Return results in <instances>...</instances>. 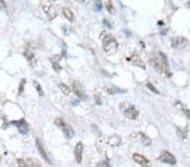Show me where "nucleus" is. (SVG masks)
Masks as SVG:
<instances>
[{
    "label": "nucleus",
    "mask_w": 190,
    "mask_h": 167,
    "mask_svg": "<svg viewBox=\"0 0 190 167\" xmlns=\"http://www.w3.org/2000/svg\"><path fill=\"white\" fill-rule=\"evenodd\" d=\"M100 38L102 41V46L104 52L108 55H113L117 52L118 44L116 39L110 33L106 31H103L101 33Z\"/></svg>",
    "instance_id": "obj_1"
},
{
    "label": "nucleus",
    "mask_w": 190,
    "mask_h": 167,
    "mask_svg": "<svg viewBox=\"0 0 190 167\" xmlns=\"http://www.w3.org/2000/svg\"><path fill=\"white\" fill-rule=\"evenodd\" d=\"M159 57H155L150 59V63L154 67V68L157 70L160 74H164L167 75V77L171 76L170 69L168 66L167 57L164 53L159 52Z\"/></svg>",
    "instance_id": "obj_2"
},
{
    "label": "nucleus",
    "mask_w": 190,
    "mask_h": 167,
    "mask_svg": "<svg viewBox=\"0 0 190 167\" xmlns=\"http://www.w3.org/2000/svg\"><path fill=\"white\" fill-rule=\"evenodd\" d=\"M41 6L42 7V10L45 12V14H46L47 19L52 21L55 17L57 16V13L53 6V4L51 3V2L49 1H42L41 2Z\"/></svg>",
    "instance_id": "obj_3"
},
{
    "label": "nucleus",
    "mask_w": 190,
    "mask_h": 167,
    "mask_svg": "<svg viewBox=\"0 0 190 167\" xmlns=\"http://www.w3.org/2000/svg\"><path fill=\"white\" fill-rule=\"evenodd\" d=\"M188 39L183 36H177L172 39V46L176 49L185 48L188 45Z\"/></svg>",
    "instance_id": "obj_4"
},
{
    "label": "nucleus",
    "mask_w": 190,
    "mask_h": 167,
    "mask_svg": "<svg viewBox=\"0 0 190 167\" xmlns=\"http://www.w3.org/2000/svg\"><path fill=\"white\" fill-rule=\"evenodd\" d=\"M11 123L16 126L20 134L25 135L29 132V125L25 119H21L18 121H13Z\"/></svg>",
    "instance_id": "obj_5"
},
{
    "label": "nucleus",
    "mask_w": 190,
    "mask_h": 167,
    "mask_svg": "<svg viewBox=\"0 0 190 167\" xmlns=\"http://www.w3.org/2000/svg\"><path fill=\"white\" fill-rule=\"evenodd\" d=\"M159 160H161L163 163L172 165V166H173L177 163L176 158L173 156V155H172L171 153H169L167 151H164L161 155L159 156Z\"/></svg>",
    "instance_id": "obj_6"
},
{
    "label": "nucleus",
    "mask_w": 190,
    "mask_h": 167,
    "mask_svg": "<svg viewBox=\"0 0 190 167\" xmlns=\"http://www.w3.org/2000/svg\"><path fill=\"white\" fill-rule=\"evenodd\" d=\"M134 160L142 167H151V162L144 155L135 153L133 155Z\"/></svg>",
    "instance_id": "obj_7"
},
{
    "label": "nucleus",
    "mask_w": 190,
    "mask_h": 167,
    "mask_svg": "<svg viewBox=\"0 0 190 167\" xmlns=\"http://www.w3.org/2000/svg\"><path fill=\"white\" fill-rule=\"evenodd\" d=\"M124 113V116L128 118V119H131V120H135L137 119L138 116H139V111L134 107V106H129L128 107L125 108V110L123 111Z\"/></svg>",
    "instance_id": "obj_8"
},
{
    "label": "nucleus",
    "mask_w": 190,
    "mask_h": 167,
    "mask_svg": "<svg viewBox=\"0 0 190 167\" xmlns=\"http://www.w3.org/2000/svg\"><path fill=\"white\" fill-rule=\"evenodd\" d=\"M73 90H74V94L79 98H81V99H85L86 98V95L85 94L83 87L78 81H74V83H73Z\"/></svg>",
    "instance_id": "obj_9"
},
{
    "label": "nucleus",
    "mask_w": 190,
    "mask_h": 167,
    "mask_svg": "<svg viewBox=\"0 0 190 167\" xmlns=\"http://www.w3.org/2000/svg\"><path fill=\"white\" fill-rule=\"evenodd\" d=\"M83 149H84V145L81 142H79L76 145L74 148V155L76 162L80 164L82 161V155H83Z\"/></svg>",
    "instance_id": "obj_10"
},
{
    "label": "nucleus",
    "mask_w": 190,
    "mask_h": 167,
    "mask_svg": "<svg viewBox=\"0 0 190 167\" xmlns=\"http://www.w3.org/2000/svg\"><path fill=\"white\" fill-rule=\"evenodd\" d=\"M36 147H37V149H38V152H39V154L41 155V156L48 163V164H50V165H52L53 163H52V161H51V160L49 159V157L47 156L46 155V151H45V149H43V146L42 145V143H41V141L37 138L36 139Z\"/></svg>",
    "instance_id": "obj_11"
},
{
    "label": "nucleus",
    "mask_w": 190,
    "mask_h": 167,
    "mask_svg": "<svg viewBox=\"0 0 190 167\" xmlns=\"http://www.w3.org/2000/svg\"><path fill=\"white\" fill-rule=\"evenodd\" d=\"M62 130H63L64 134L65 137L67 138L68 139L72 138L74 136V134H75V132L73 130V128H72L68 124H67V123L62 127Z\"/></svg>",
    "instance_id": "obj_12"
},
{
    "label": "nucleus",
    "mask_w": 190,
    "mask_h": 167,
    "mask_svg": "<svg viewBox=\"0 0 190 167\" xmlns=\"http://www.w3.org/2000/svg\"><path fill=\"white\" fill-rule=\"evenodd\" d=\"M128 60H129V61L133 62V63L135 64L136 66H139V67H142L143 69H146V65H145V63H143V61H142V60L139 58V57L138 56L137 53L132 56L130 58H128Z\"/></svg>",
    "instance_id": "obj_13"
},
{
    "label": "nucleus",
    "mask_w": 190,
    "mask_h": 167,
    "mask_svg": "<svg viewBox=\"0 0 190 167\" xmlns=\"http://www.w3.org/2000/svg\"><path fill=\"white\" fill-rule=\"evenodd\" d=\"M25 56L26 57L27 60L29 61L30 64L32 66V67H35L36 65V59L35 57V54L31 51H27V52L25 53Z\"/></svg>",
    "instance_id": "obj_14"
},
{
    "label": "nucleus",
    "mask_w": 190,
    "mask_h": 167,
    "mask_svg": "<svg viewBox=\"0 0 190 167\" xmlns=\"http://www.w3.org/2000/svg\"><path fill=\"white\" fill-rule=\"evenodd\" d=\"M60 60V56L59 55H54L52 58H50V61L53 63V69H55L56 71H59L60 69H62V67L59 65L58 61Z\"/></svg>",
    "instance_id": "obj_15"
},
{
    "label": "nucleus",
    "mask_w": 190,
    "mask_h": 167,
    "mask_svg": "<svg viewBox=\"0 0 190 167\" xmlns=\"http://www.w3.org/2000/svg\"><path fill=\"white\" fill-rule=\"evenodd\" d=\"M63 14H64V15L65 16V18L67 19L68 21H70V22H73L74 21V14H73V12L71 11L69 9H68V8H63Z\"/></svg>",
    "instance_id": "obj_16"
},
{
    "label": "nucleus",
    "mask_w": 190,
    "mask_h": 167,
    "mask_svg": "<svg viewBox=\"0 0 190 167\" xmlns=\"http://www.w3.org/2000/svg\"><path fill=\"white\" fill-rule=\"evenodd\" d=\"M139 134L141 135V142L142 144L145 146H150L151 145V139L144 133H139Z\"/></svg>",
    "instance_id": "obj_17"
},
{
    "label": "nucleus",
    "mask_w": 190,
    "mask_h": 167,
    "mask_svg": "<svg viewBox=\"0 0 190 167\" xmlns=\"http://www.w3.org/2000/svg\"><path fill=\"white\" fill-rule=\"evenodd\" d=\"M33 85H34V87L36 88V91H37V93H38V95H39L40 96H43L44 92H43V89L42 88V85H41L36 80H34Z\"/></svg>",
    "instance_id": "obj_18"
},
{
    "label": "nucleus",
    "mask_w": 190,
    "mask_h": 167,
    "mask_svg": "<svg viewBox=\"0 0 190 167\" xmlns=\"http://www.w3.org/2000/svg\"><path fill=\"white\" fill-rule=\"evenodd\" d=\"M59 88L60 89L62 90V92L64 94V95H69V93H70V89H69V87L66 85H64V84H60L59 85Z\"/></svg>",
    "instance_id": "obj_19"
},
{
    "label": "nucleus",
    "mask_w": 190,
    "mask_h": 167,
    "mask_svg": "<svg viewBox=\"0 0 190 167\" xmlns=\"http://www.w3.org/2000/svg\"><path fill=\"white\" fill-rule=\"evenodd\" d=\"M107 91L111 95L116 94V93H125V92H127V90H125V89H118V88H110V89H107Z\"/></svg>",
    "instance_id": "obj_20"
},
{
    "label": "nucleus",
    "mask_w": 190,
    "mask_h": 167,
    "mask_svg": "<svg viewBox=\"0 0 190 167\" xmlns=\"http://www.w3.org/2000/svg\"><path fill=\"white\" fill-rule=\"evenodd\" d=\"M54 123L56 124L58 127H61V128H62V127H64L65 124H66V123H65V122H64V121L62 118H57L56 120L54 121Z\"/></svg>",
    "instance_id": "obj_21"
},
{
    "label": "nucleus",
    "mask_w": 190,
    "mask_h": 167,
    "mask_svg": "<svg viewBox=\"0 0 190 167\" xmlns=\"http://www.w3.org/2000/svg\"><path fill=\"white\" fill-rule=\"evenodd\" d=\"M106 6H107V10H108L109 13L112 14V13L114 12V8H113V5H112V2H110V1L107 2V3H106Z\"/></svg>",
    "instance_id": "obj_22"
},
{
    "label": "nucleus",
    "mask_w": 190,
    "mask_h": 167,
    "mask_svg": "<svg viewBox=\"0 0 190 167\" xmlns=\"http://www.w3.org/2000/svg\"><path fill=\"white\" fill-rule=\"evenodd\" d=\"M118 138V136H114L112 137L110 139H109V145H112V146H117V145H119V142H116V138Z\"/></svg>",
    "instance_id": "obj_23"
},
{
    "label": "nucleus",
    "mask_w": 190,
    "mask_h": 167,
    "mask_svg": "<svg viewBox=\"0 0 190 167\" xmlns=\"http://www.w3.org/2000/svg\"><path fill=\"white\" fill-rule=\"evenodd\" d=\"M146 86H147V88H148V89H150V90H151L152 92H154V93H156V94H159V91H158V90L155 88V86H154L152 84L148 83V84L146 85Z\"/></svg>",
    "instance_id": "obj_24"
},
{
    "label": "nucleus",
    "mask_w": 190,
    "mask_h": 167,
    "mask_svg": "<svg viewBox=\"0 0 190 167\" xmlns=\"http://www.w3.org/2000/svg\"><path fill=\"white\" fill-rule=\"evenodd\" d=\"M95 6H96V11H101L102 10V3L101 1H96L95 3Z\"/></svg>",
    "instance_id": "obj_25"
},
{
    "label": "nucleus",
    "mask_w": 190,
    "mask_h": 167,
    "mask_svg": "<svg viewBox=\"0 0 190 167\" xmlns=\"http://www.w3.org/2000/svg\"><path fill=\"white\" fill-rule=\"evenodd\" d=\"M31 167H42V166L38 160H31Z\"/></svg>",
    "instance_id": "obj_26"
},
{
    "label": "nucleus",
    "mask_w": 190,
    "mask_h": 167,
    "mask_svg": "<svg viewBox=\"0 0 190 167\" xmlns=\"http://www.w3.org/2000/svg\"><path fill=\"white\" fill-rule=\"evenodd\" d=\"M25 78H23L22 80H21V84H20L19 94H21V93H22V92H23V90H24V85H25Z\"/></svg>",
    "instance_id": "obj_27"
},
{
    "label": "nucleus",
    "mask_w": 190,
    "mask_h": 167,
    "mask_svg": "<svg viewBox=\"0 0 190 167\" xmlns=\"http://www.w3.org/2000/svg\"><path fill=\"white\" fill-rule=\"evenodd\" d=\"M17 162H18L19 167H26V163L24 161V160H22V159H18Z\"/></svg>",
    "instance_id": "obj_28"
},
{
    "label": "nucleus",
    "mask_w": 190,
    "mask_h": 167,
    "mask_svg": "<svg viewBox=\"0 0 190 167\" xmlns=\"http://www.w3.org/2000/svg\"><path fill=\"white\" fill-rule=\"evenodd\" d=\"M182 111L184 112V114L187 116V117H188V118H189V119L190 120V111L189 110H188V109H186V108H182Z\"/></svg>",
    "instance_id": "obj_29"
},
{
    "label": "nucleus",
    "mask_w": 190,
    "mask_h": 167,
    "mask_svg": "<svg viewBox=\"0 0 190 167\" xmlns=\"http://www.w3.org/2000/svg\"><path fill=\"white\" fill-rule=\"evenodd\" d=\"M96 167H107V165L104 162H98Z\"/></svg>",
    "instance_id": "obj_30"
},
{
    "label": "nucleus",
    "mask_w": 190,
    "mask_h": 167,
    "mask_svg": "<svg viewBox=\"0 0 190 167\" xmlns=\"http://www.w3.org/2000/svg\"><path fill=\"white\" fill-rule=\"evenodd\" d=\"M104 24L107 25V26H108L109 28H112V25H110V22H109V20H104Z\"/></svg>",
    "instance_id": "obj_31"
},
{
    "label": "nucleus",
    "mask_w": 190,
    "mask_h": 167,
    "mask_svg": "<svg viewBox=\"0 0 190 167\" xmlns=\"http://www.w3.org/2000/svg\"><path fill=\"white\" fill-rule=\"evenodd\" d=\"M0 161H1V157H0Z\"/></svg>",
    "instance_id": "obj_32"
}]
</instances>
